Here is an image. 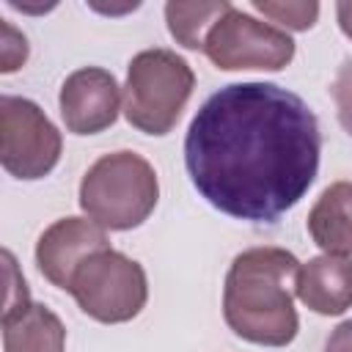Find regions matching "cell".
Masks as SVG:
<instances>
[{
	"label": "cell",
	"mask_w": 352,
	"mask_h": 352,
	"mask_svg": "<svg viewBox=\"0 0 352 352\" xmlns=\"http://www.w3.org/2000/svg\"><path fill=\"white\" fill-rule=\"evenodd\" d=\"M322 132L314 110L275 82H231L214 91L184 135V168L217 212L270 226L311 190Z\"/></svg>",
	"instance_id": "1"
},
{
	"label": "cell",
	"mask_w": 352,
	"mask_h": 352,
	"mask_svg": "<svg viewBox=\"0 0 352 352\" xmlns=\"http://www.w3.org/2000/svg\"><path fill=\"white\" fill-rule=\"evenodd\" d=\"M297 272V256L283 248H248L234 256L223 283V319L231 333L258 346L292 344L300 330Z\"/></svg>",
	"instance_id": "2"
},
{
	"label": "cell",
	"mask_w": 352,
	"mask_h": 352,
	"mask_svg": "<svg viewBox=\"0 0 352 352\" xmlns=\"http://www.w3.org/2000/svg\"><path fill=\"white\" fill-rule=\"evenodd\" d=\"M157 201V170L135 151L99 157L80 182V209L104 231H129L143 226Z\"/></svg>",
	"instance_id": "3"
},
{
	"label": "cell",
	"mask_w": 352,
	"mask_h": 352,
	"mask_svg": "<svg viewBox=\"0 0 352 352\" xmlns=\"http://www.w3.org/2000/svg\"><path fill=\"white\" fill-rule=\"evenodd\" d=\"M195 88V72L173 50H143L126 66L124 118L143 135H168Z\"/></svg>",
	"instance_id": "4"
},
{
	"label": "cell",
	"mask_w": 352,
	"mask_h": 352,
	"mask_svg": "<svg viewBox=\"0 0 352 352\" xmlns=\"http://www.w3.org/2000/svg\"><path fill=\"white\" fill-rule=\"evenodd\" d=\"M69 294L80 311L102 324L135 319L148 300L146 270L121 250L104 248L85 258L72 275Z\"/></svg>",
	"instance_id": "5"
},
{
	"label": "cell",
	"mask_w": 352,
	"mask_h": 352,
	"mask_svg": "<svg viewBox=\"0 0 352 352\" xmlns=\"http://www.w3.org/2000/svg\"><path fill=\"white\" fill-rule=\"evenodd\" d=\"M63 151V138L47 113L25 96H0V162L19 182L52 173Z\"/></svg>",
	"instance_id": "6"
},
{
	"label": "cell",
	"mask_w": 352,
	"mask_h": 352,
	"mask_svg": "<svg viewBox=\"0 0 352 352\" xmlns=\"http://www.w3.org/2000/svg\"><path fill=\"white\" fill-rule=\"evenodd\" d=\"M294 50V38L286 30L261 22L234 6L214 22L204 41L206 58L223 72H280L292 63Z\"/></svg>",
	"instance_id": "7"
},
{
	"label": "cell",
	"mask_w": 352,
	"mask_h": 352,
	"mask_svg": "<svg viewBox=\"0 0 352 352\" xmlns=\"http://www.w3.org/2000/svg\"><path fill=\"white\" fill-rule=\"evenodd\" d=\"M121 88L107 69L82 66L60 85V118L72 135H96L116 124L121 107Z\"/></svg>",
	"instance_id": "8"
},
{
	"label": "cell",
	"mask_w": 352,
	"mask_h": 352,
	"mask_svg": "<svg viewBox=\"0 0 352 352\" xmlns=\"http://www.w3.org/2000/svg\"><path fill=\"white\" fill-rule=\"evenodd\" d=\"M110 248L107 231L91 217H60L36 242L38 272L58 289L69 292L72 275L94 253Z\"/></svg>",
	"instance_id": "9"
},
{
	"label": "cell",
	"mask_w": 352,
	"mask_h": 352,
	"mask_svg": "<svg viewBox=\"0 0 352 352\" xmlns=\"http://www.w3.org/2000/svg\"><path fill=\"white\" fill-rule=\"evenodd\" d=\"M297 297L319 316H338L352 308V258L322 253L300 264Z\"/></svg>",
	"instance_id": "10"
},
{
	"label": "cell",
	"mask_w": 352,
	"mask_h": 352,
	"mask_svg": "<svg viewBox=\"0 0 352 352\" xmlns=\"http://www.w3.org/2000/svg\"><path fill=\"white\" fill-rule=\"evenodd\" d=\"M3 349L6 352H63L66 327L47 305L33 302L30 308L3 319Z\"/></svg>",
	"instance_id": "11"
},
{
	"label": "cell",
	"mask_w": 352,
	"mask_h": 352,
	"mask_svg": "<svg viewBox=\"0 0 352 352\" xmlns=\"http://www.w3.org/2000/svg\"><path fill=\"white\" fill-rule=\"evenodd\" d=\"M231 8L228 0H198V3H165L168 33L184 50H204V41L214 22Z\"/></svg>",
	"instance_id": "12"
},
{
	"label": "cell",
	"mask_w": 352,
	"mask_h": 352,
	"mask_svg": "<svg viewBox=\"0 0 352 352\" xmlns=\"http://www.w3.org/2000/svg\"><path fill=\"white\" fill-rule=\"evenodd\" d=\"M250 6L280 30H311L319 19V3L314 0H253Z\"/></svg>",
	"instance_id": "13"
},
{
	"label": "cell",
	"mask_w": 352,
	"mask_h": 352,
	"mask_svg": "<svg viewBox=\"0 0 352 352\" xmlns=\"http://www.w3.org/2000/svg\"><path fill=\"white\" fill-rule=\"evenodd\" d=\"M28 60V38L11 22L0 19V72L11 74Z\"/></svg>",
	"instance_id": "14"
},
{
	"label": "cell",
	"mask_w": 352,
	"mask_h": 352,
	"mask_svg": "<svg viewBox=\"0 0 352 352\" xmlns=\"http://www.w3.org/2000/svg\"><path fill=\"white\" fill-rule=\"evenodd\" d=\"M3 261H6V283H8V289H6V308H3V319H6V316H14V314L30 308L33 302H30L28 283H25L19 267H16L14 253L11 250H3Z\"/></svg>",
	"instance_id": "15"
},
{
	"label": "cell",
	"mask_w": 352,
	"mask_h": 352,
	"mask_svg": "<svg viewBox=\"0 0 352 352\" xmlns=\"http://www.w3.org/2000/svg\"><path fill=\"white\" fill-rule=\"evenodd\" d=\"M333 102H336V116L338 124L344 126V132L352 138V60H344L333 77L330 85Z\"/></svg>",
	"instance_id": "16"
},
{
	"label": "cell",
	"mask_w": 352,
	"mask_h": 352,
	"mask_svg": "<svg viewBox=\"0 0 352 352\" xmlns=\"http://www.w3.org/2000/svg\"><path fill=\"white\" fill-rule=\"evenodd\" d=\"M324 352H352V319L341 322L324 341Z\"/></svg>",
	"instance_id": "17"
},
{
	"label": "cell",
	"mask_w": 352,
	"mask_h": 352,
	"mask_svg": "<svg viewBox=\"0 0 352 352\" xmlns=\"http://www.w3.org/2000/svg\"><path fill=\"white\" fill-rule=\"evenodd\" d=\"M341 248H344V256H352V184L341 212Z\"/></svg>",
	"instance_id": "18"
},
{
	"label": "cell",
	"mask_w": 352,
	"mask_h": 352,
	"mask_svg": "<svg viewBox=\"0 0 352 352\" xmlns=\"http://www.w3.org/2000/svg\"><path fill=\"white\" fill-rule=\"evenodd\" d=\"M336 16H338V25H341L344 36L352 41V3H338L336 6Z\"/></svg>",
	"instance_id": "19"
}]
</instances>
